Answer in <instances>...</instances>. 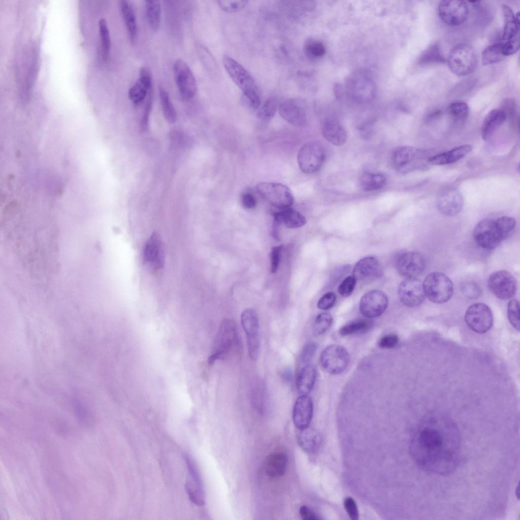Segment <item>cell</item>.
<instances>
[{
  "instance_id": "obj_24",
  "label": "cell",
  "mask_w": 520,
  "mask_h": 520,
  "mask_svg": "<svg viewBox=\"0 0 520 520\" xmlns=\"http://www.w3.org/2000/svg\"><path fill=\"white\" fill-rule=\"evenodd\" d=\"M464 205L463 197L457 189H451L444 191L437 199V206L439 211L443 215L452 216L459 213Z\"/></svg>"
},
{
  "instance_id": "obj_8",
  "label": "cell",
  "mask_w": 520,
  "mask_h": 520,
  "mask_svg": "<svg viewBox=\"0 0 520 520\" xmlns=\"http://www.w3.org/2000/svg\"><path fill=\"white\" fill-rule=\"evenodd\" d=\"M326 153L322 146L316 142L303 145L297 156L298 164L302 172L307 174L317 172L322 166Z\"/></svg>"
},
{
  "instance_id": "obj_33",
  "label": "cell",
  "mask_w": 520,
  "mask_h": 520,
  "mask_svg": "<svg viewBox=\"0 0 520 520\" xmlns=\"http://www.w3.org/2000/svg\"><path fill=\"white\" fill-rule=\"evenodd\" d=\"M316 371L314 366L305 365L300 370L296 381V388L300 395H308L312 390L316 380Z\"/></svg>"
},
{
  "instance_id": "obj_35",
  "label": "cell",
  "mask_w": 520,
  "mask_h": 520,
  "mask_svg": "<svg viewBox=\"0 0 520 520\" xmlns=\"http://www.w3.org/2000/svg\"><path fill=\"white\" fill-rule=\"evenodd\" d=\"M120 5L129 39L131 43L134 44L137 34V20L134 9L128 1H121Z\"/></svg>"
},
{
  "instance_id": "obj_53",
  "label": "cell",
  "mask_w": 520,
  "mask_h": 520,
  "mask_svg": "<svg viewBox=\"0 0 520 520\" xmlns=\"http://www.w3.org/2000/svg\"><path fill=\"white\" fill-rule=\"evenodd\" d=\"M461 289L463 294L470 299H476L479 297L481 294V289L479 286L472 281L464 283Z\"/></svg>"
},
{
  "instance_id": "obj_61",
  "label": "cell",
  "mask_w": 520,
  "mask_h": 520,
  "mask_svg": "<svg viewBox=\"0 0 520 520\" xmlns=\"http://www.w3.org/2000/svg\"><path fill=\"white\" fill-rule=\"evenodd\" d=\"M281 379L285 382H289L292 378V372L290 368H286L283 369L280 373Z\"/></svg>"
},
{
  "instance_id": "obj_39",
  "label": "cell",
  "mask_w": 520,
  "mask_h": 520,
  "mask_svg": "<svg viewBox=\"0 0 520 520\" xmlns=\"http://www.w3.org/2000/svg\"><path fill=\"white\" fill-rule=\"evenodd\" d=\"M159 96L163 114L165 119L170 123H174L177 119L176 110L170 100L168 92L161 86L159 87Z\"/></svg>"
},
{
  "instance_id": "obj_41",
  "label": "cell",
  "mask_w": 520,
  "mask_h": 520,
  "mask_svg": "<svg viewBox=\"0 0 520 520\" xmlns=\"http://www.w3.org/2000/svg\"><path fill=\"white\" fill-rule=\"evenodd\" d=\"M504 57L501 43H496L489 45L483 50L481 54V62L483 65L492 64L500 61Z\"/></svg>"
},
{
  "instance_id": "obj_19",
  "label": "cell",
  "mask_w": 520,
  "mask_h": 520,
  "mask_svg": "<svg viewBox=\"0 0 520 520\" xmlns=\"http://www.w3.org/2000/svg\"><path fill=\"white\" fill-rule=\"evenodd\" d=\"M187 466V475L185 483L186 491L190 500L197 505L204 504V493L201 479L196 466L187 456L185 457Z\"/></svg>"
},
{
  "instance_id": "obj_13",
  "label": "cell",
  "mask_w": 520,
  "mask_h": 520,
  "mask_svg": "<svg viewBox=\"0 0 520 520\" xmlns=\"http://www.w3.org/2000/svg\"><path fill=\"white\" fill-rule=\"evenodd\" d=\"M490 290L497 298L507 300L512 298L517 289L515 277L506 270H499L492 273L488 280Z\"/></svg>"
},
{
  "instance_id": "obj_21",
  "label": "cell",
  "mask_w": 520,
  "mask_h": 520,
  "mask_svg": "<svg viewBox=\"0 0 520 520\" xmlns=\"http://www.w3.org/2000/svg\"><path fill=\"white\" fill-rule=\"evenodd\" d=\"M379 261L374 256H367L359 260L354 266L352 276L356 281L367 283L382 275Z\"/></svg>"
},
{
  "instance_id": "obj_9",
  "label": "cell",
  "mask_w": 520,
  "mask_h": 520,
  "mask_svg": "<svg viewBox=\"0 0 520 520\" xmlns=\"http://www.w3.org/2000/svg\"><path fill=\"white\" fill-rule=\"evenodd\" d=\"M350 356L347 349L338 344L326 347L320 356L322 368L328 373L337 375L343 372L347 367Z\"/></svg>"
},
{
  "instance_id": "obj_51",
  "label": "cell",
  "mask_w": 520,
  "mask_h": 520,
  "mask_svg": "<svg viewBox=\"0 0 520 520\" xmlns=\"http://www.w3.org/2000/svg\"><path fill=\"white\" fill-rule=\"evenodd\" d=\"M218 5L220 8L226 12H235L242 9L246 5L247 1H218Z\"/></svg>"
},
{
  "instance_id": "obj_17",
  "label": "cell",
  "mask_w": 520,
  "mask_h": 520,
  "mask_svg": "<svg viewBox=\"0 0 520 520\" xmlns=\"http://www.w3.org/2000/svg\"><path fill=\"white\" fill-rule=\"evenodd\" d=\"M401 302L409 307L420 305L426 297L422 282L416 278H407L402 281L398 288Z\"/></svg>"
},
{
  "instance_id": "obj_52",
  "label": "cell",
  "mask_w": 520,
  "mask_h": 520,
  "mask_svg": "<svg viewBox=\"0 0 520 520\" xmlns=\"http://www.w3.org/2000/svg\"><path fill=\"white\" fill-rule=\"evenodd\" d=\"M356 282V280L353 276L347 277L338 286V292L343 297L349 296L355 287Z\"/></svg>"
},
{
  "instance_id": "obj_11",
  "label": "cell",
  "mask_w": 520,
  "mask_h": 520,
  "mask_svg": "<svg viewBox=\"0 0 520 520\" xmlns=\"http://www.w3.org/2000/svg\"><path fill=\"white\" fill-rule=\"evenodd\" d=\"M439 18L445 24L451 26L464 23L469 15L468 6L464 1H441L438 6Z\"/></svg>"
},
{
  "instance_id": "obj_1",
  "label": "cell",
  "mask_w": 520,
  "mask_h": 520,
  "mask_svg": "<svg viewBox=\"0 0 520 520\" xmlns=\"http://www.w3.org/2000/svg\"><path fill=\"white\" fill-rule=\"evenodd\" d=\"M461 448V434L454 421L443 415L430 414L418 425L410 451L416 464L424 471L447 476L458 467Z\"/></svg>"
},
{
  "instance_id": "obj_27",
  "label": "cell",
  "mask_w": 520,
  "mask_h": 520,
  "mask_svg": "<svg viewBox=\"0 0 520 520\" xmlns=\"http://www.w3.org/2000/svg\"><path fill=\"white\" fill-rule=\"evenodd\" d=\"M288 464L287 455L282 452H274L269 454L264 463L266 475L271 479H278L284 475Z\"/></svg>"
},
{
  "instance_id": "obj_56",
  "label": "cell",
  "mask_w": 520,
  "mask_h": 520,
  "mask_svg": "<svg viewBox=\"0 0 520 520\" xmlns=\"http://www.w3.org/2000/svg\"><path fill=\"white\" fill-rule=\"evenodd\" d=\"M282 249V245L276 246L271 249L270 259L271 272L272 273H276L278 270Z\"/></svg>"
},
{
  "instance_id": "obj_25",
  "label": "cell",
  "mask_w": 520,
  "mask_h": 520,
  "mask_svg": "<svg viewBox=\"0 0 520 520\" xmlns=\"http://www.w3.org/2000/svg\"><path fill=\"white\" fill-rule=\"evenodd\" d=\"M313 411L311 399L308 395H300L296 400L292 410V420L296 428L299 430L308 427Z\"/></svg>"
},
{
  "instance_id": "obj_23",
  "label": "cell",
  "mask_w": 520,
  "mask_h": 520,
  "mask_svg": "<svg viewBox=\"0 0 520 520\" xmlns=\"http://www.w3.org/2000/svg\"><path fill=\"white\" fill-rule=\"evenodd\" d=\"M280 115L290 124L296 126H304L306 123V115L301 104L295 99H286L278 106Z\"/></svg>"
},
{
  "instance_id": "obj_6",
  "label": "cell",
  "mask_w": 520,
  "mask_h": 520,
  "mask_svg": "<svg viewBox=\"0 0 520 520\" xmlns=\"http://www.w3.org/2000/svg\"><path fill=\"white\" fill-rule=\"evenodd\" d=\"M422 283L426 297L434 303H445L453 295V286L451 280L441 272L429 274Z\"/></svg>"
},
{
  "instance_id": "obj_46",
  "label": "cell",
  "mask_w": 520,
  "mask_h": 520,
  "mask_svg": "<svg viewBox=\"0 0 520 520\" xmlns=\"http://www.w3.org/2000/svg\"><path fill=\"white\" fill-rule=\"evenodd\" d=\"M495 223L503 240L511 235L516 224L515 220L508 216L500 217L495 220Z\"/></svg>"
},
{
  "instance_id": "obj_54",
  "label": "cell",
  "mask_w": 520,
  "mask_h": 520,
  "mask_svg": "<svg viewBox=\"0 0 520 520\" xmlns=\"http://www.w3.org/2000/svg\"><path fill=\"white\" fill-rule=\"evenodd\" d=\"M336 300V295L333 292H329L323 295L317 302V307L321 310H327L332 308Z\"/></svg>"
},
{
  "instance_id": "obj_14",
  "label": "cell",
  "mask_w": 520,
  "mask_h": 520,
  "mask_svg": "<svg viewBox=\"0 0 520 520\" xmlns=\"http://www.w3.org/2000/svg\"><path fill=\"white\" fill-rule=\"evenodd\" d=\"M473 236L479 246L488 250L496 248L503 240L495 220L488 218L477 224L474 229Z\"/></svg>"
},
{
  "instance_id": "obj_31",
  "label": "cell",
  "mask_w": 520,
  "mask_h": 520,
  "mask_svg": "<svg viewBox=\"0 0 520 520\" xmlns=\"http://www.w3.org/2000/svg\"><path fill=\"white\" fill-rule=\"evenodd\" d=\"M472 146L462 145L447 152L430 157L428 162L436 165H444L453 163L461 159L472 150Z\"/></svg>"
},
{
  "instance_id": "obj_43",
  "label": "cell",
  "mask_w": 520,
  "mask_h": 520,
  "mask_svg": "<svg viewBox=\"0 0 520 520\" xmlns=\"http://www.w3.org/2000/svg\"><path fill=\"white\" fill-rule=\"evenodd\" d=\"M278 107L277 99L274 97L270 98L261 107L257 116L261 121L268 122L274 116Z\"/></svg>"
},
{
  "instance_id": "obj_10",
  "label": "cell",
  "mask_w": 520,
  "mask_h": 520,
  "mask_svg": "<svg viewBox=\"0 0 520 520\" xmlns=\"http://www.w3.org/2000/svg\"><path fill=\"white\" fill-rule=\"evenodd\" d=\"M241 324L246 334L248 353L251 360H257L259 349V319L252 309H246L241 315Z\"/></svg>"
},
{
  "instance_id": "obj_40",
  "label": "cell",
  "mask_w": 520,
  "mask_h": 520,
  "mask_svg": "<svg viewBox=\"0 0 520 520\" xmlns=\"http://www.w3.org/2000/svg\"><path fill=\"white\" fill-rule=\"evenodd\" d=\"M469 107L463 101H455L451 103L447 108V112L451 118L457 123H462L468 118L469 114Z\"/></svg>"
},
{
  "instance_id": "obj_49",
  "label": "cell",
  "mask_w": 520,
  "mask_h": 520,
  "mask_svg": "<svg viewBox=\"0 0 520 520\" xmlns=\"http://www.w3.org/2000/svg\"><path fill=\"white\" fill-rule=\"evenodd\" d=\"M501 110L504 113L506 118H509L514 124H516L517 118V106L515 101L511 99L505 100L502 105Z\"/></svg>"
},
{
  "instance_id": "obj_36",
  "label": "cell",
  "mask_w": 520,
  "mask_h": 520,
  "mask_svg": "<svg viewBox=\"0 0 520 520\" xmlns=\"http://www.w3.org/2000/svg\"><path fill=\"white\" fill-rule=\"evenodd\" d=\"M446 62V60L442 54L438 42H434L428 46L418 59V64L422 67L444 63Z\"/></svg>"
},
{
  "instance_id": "obj_18",
  "label": "cell",
  "mask_w": 520,
  "mask_h": 520,
  "mask_svg": "<svg viewBox=\"0 0 520 520\" xmlns=\"http://www.w3.org/2000/svg\"><path fill=\"white\" fill-rule=\"evenodd\" d=\"M425 268V259L420 253L416 251L402 254L396 262L398 273L407 278H415L422 273Z\"/></svg>"
},
{
  "instance_id": "obj_44",
  "label": "cell",
  "mask_w": 520,
  "mask_h": 520,
  "mask_svg": "<svg viewBox=\"0 0 520 520\" xmlns=\"http://www.w3.org/2000/svg\"><path fill=\"white\" fill-rule=\"evenodd\" d=\"M371 322L367 320H359L348 323L339 330V334L343 336L356 333H364L371 327Z\"/></svg>"
},
{
  "instance_id": "obj_7",
  "label": "cell",
  "mask_w": 520,
  "mask_h": 520,
  "mask_svg": "<svg viewBox=\"0 0 520 520\" xmlns=\"http://www.w3.org/2000/svg\"><path fill=\"white\" fill-rule=\"evenodd\" d=\"M259 195L271 206L278 209L289 208L294 198L291 191L285 185L271 182H259L256 185Z\"/></svg>"
},
{
  "instance_id": "obj_45",
  "label": "cell",
  "mask_w": 520,
  "mask_h": 520,
  "mask_svg": "<svg viewBox=\"0 0 520 520\" xmlns=\"http://www.w3.org/2000/svg\"><path fill=\"white\" fill-rule=\"evenodd\" d=\"M333 318L328 313H321L318 314L314 321L313 326V334L314 336H319L325 333L332 323Z\"/></svg>"
},
{
  "instance_id": "obj_16",
  "label": "cell",
  "mask_w": 520,
  "mask_h": 520,
  "mask_svg": "<svg viewBox=\"0 0 520 520\" xmlns=\"http://www.w3.org/2000/svg\"><path fill=\"white\" fill-rule=\"evenodd\" d=\"M386 295L379 290H372L365 293L360 302V310L366 317L372 318L382 314L388 306Z\"/></svg>"
},
{
  "instance_id": "obj_26",
  "label": "cell",
  "mask_w": 520,
  "mask_h": 520,
  "mask_svg": "<svg viewBox=\"0 0 520 520\" xmlns=\"http://www.w3.org/2000/svg\"><path fill=\"white\" fill-rule=\"evenodd\" d=\"M152 79L150 72L146 67L140 69L138 80L129 89V99L135 104L142 102L151 90Z\"/></svg>"
},
{
  "instance_id": "obj_42",
  "label": "cell",
  "mask_w": 520,
  "mask_h": 520,
  "mask_svg": "<svg viewBox=\"0 0 520 520\" xmlns=\"http://www.w3.org/2000/svg\"><path fill=\"white\" fill-rule=\"evenodd\" d=\"M100 35L101 41L102 52L103 59L106 61L109 57L111 47L110 35L106 20L101 18L99 21Z\"/></svg>"
},
{
  "instance_id": "obj_15",
  "label": "cell",
  "mask_w": 520,
  "mask_h": 520,
  "mask_svg": "<svg viewBox=\"0 0 520 520\" xmlns=\"http://www.w3.org/2000/svg\"><path fill=\"white\" fill-rule=\"evenodd\" d=\"M173 72L176 84L182 96L193 98L197 91V84L188 65L182 59H177L173 66Z\"/></svg>"
},
{
  "instance_id": "obj_32",
  "label": "cell",
  "mask_w": 520,
  "mask_h": 520,
  "mask_svg": "<svg viewBox=\"0 0 520 520\" xmlns=\"http://www.w3.org/2000/svg\"><path fill=\"white\" fill-rule=\"evenodd\" d=\"M274 221L279 225L283 224L290 229L299 228L305 225L307 220L301 213L291 208L282 209L273 214Z\"/></svg>"
},
{
  "instance_id": "obj_47",
  "label": "cell",
  "mask_w": 520,
  "mask_h": 520,
  "mask_svg": "<svg viewBox=\"0 0 520 520\" xmlns=\"http://www.w3.org/2000/svg\"><path fill=\"white\" fill-rule=\"evenodd\" d=\"M507 317L511 325L517 331H519V306L515 299L510 300L507 305Z\"/></svg>"
},
{
  "instance_id": "obj_58",
  "label": "cell",
  "mask_w": 520,
  "mask_h": 520,
  "mask_svg": "<svg viewBox=\"0 0 520 520\" xmlns=\"http://www.w3.org/2000/svg\"><path fill=\"white\" fill-rule=\"evenodd\" d=\"M152 107V96L151 91L149 92V95L148 96L147 102L145 106L144 114L141 120V126L142 128L145 130L147 128L148 121L149 119V114L151 111Z\"/></svg>"
},
{
  "instance_id": "obj_55",
  "label": "cell",
  "mask_w": 520,
  "mask_h": 520,
  "mask_svg": "<svg viewBox=\"0 0 520 520\" xmlns=\"http://www.w3.org/2000/svg\"><path fill=\"white\" fill-rule=\"evenodd\" d=\"M399 341V337L396 334H390L382 337L378 344L381 348L391 349L396 346Z\"/></svg>"
},
{
  "instance_id": "obj_62",
  "label": "cell",
  "mask_w": 520,
  "mask_h": 520,
  "mask_svg": "<svg viewBox=\"0 0 520 520\" xmlns=\"http://www.w3.org/2000/svg\"><path fill=\"white\" fill-rule=\"evenodd\" d=\"M442 114V110L440 109H435L430 111L426 116L427 120H434L439 117Z\"/></svg>"
},
{
  "instance_id": "obj_22",
  "label": "cell",
  "mask_w": 520,
  "mask_h": 520,
  "mask_svg": "<svg viewBox=\"0 0 520 520\" xmlns=\"http://www.w3.org/2000/svg\"><path fill=\"white\" fill-rule=\"evenodd\" d=\"M348 90L350 96L357 102L367 103L374 96V85L365 76L356 75L348 82Z\"/></svg>"
},
{
  "instance_id": "obj_30",
  "label": "cell",
  "mask_w": 520,
  "mask_h": 520,
  "mask_svg": "<svg viewBox=\"0 0 520 520\" xmlns=\"http://www.w3.org/2000/svg\"><path fill=\"white\" fill-rule=\"evenodd\" d=\"M506 116L501 109L490 111L483 119L481 135L483 140L489 139L506 120Z\"/></svg>"
},
{
  "instance_id": "obj_38",
  "label": "cell",
  "mask_w": 520,
  "mask_h": 520,
  "mask_svg": "<svg viewBox=\"0 0 520 520\" xmlns=\"http://www.w3.org/2000/svg\"><path fill=\"white\" fill-rule=\"evenodd\" d=\"M386 183L385 177L381 174L367 173L360 179V184L366 191H370L382 188Z\"/></svg>"
},
{
  "instance_id": "obj_3",
  "label": "cell",
  "mask_w": 520,
  "mask_h": 520,
  "mask_svg": "<svg viewBox=\"0 0 520 520\" xmlns=\"http://www.w3.org/2000/svg\"><path fill=\"white\" fill-rule=\"evenodd\" d=\"M239 344V333L236 322L231 319H223L219 327L208 363L212 365L216 360L226 358L237 349Z\"/></svg>"
},
{
  "instance_id": "obj_59",
  "label": "cell",
  "mask_w": 520,
  "mask_h": 520,
  "mask_svg": "<svg viewBox=\"0 0 520 520\" xmlns=\"http://www.w3.org/2000/svg\"><path fill=\"white\" fill-rule=\"evenodd\" d=\"M241 202L243 207L247 209H251L255 208L256 204V201L254 197L249 192H246L243 194Z\"/></svg>"
},
{
  "instance_id": "obj_57",
  "label": "cell",
  "mask_w": 520,
  "mask_h": 520,
  "mask_svg": "<svg viewBox=\"0 0 520 520\" xmlns=\"http://www.w3.org/2000/svg\"><path fill=\"white\" fill-rule=\"evenodd\" d=\"M344 506L350 518L353 520L359 518V511L356 504L351 497H347L344 500Z\"/></svg>"
},
{
  "instance_id": "obj_12",
  "label": "cell",
  "mask_w": 520,
  "mask_h": 520,
  "mask_svg": "<svg viewBox=\"0 0 520 520\" xmlns=\"http://www.w3.org/2000/svg\"><path fill=\"white\" fill-rule=\"evenodd\" d=\"M465 320L472 330L479 334H483L492 328L493 316L488 306L478 303L468 307L465 315Z\"/></svg>"
},
{
  "instance_id": "obj_37",
  "label": "cell",
  "mask_w": 520,
  "mask_h": 520,
  "mask_svg": "<svg viewBox=\"0 0 520 520\" xmlns=\"http://www.w3.org/2000/svg\"><path fill=\"white\" fill-rule=\"evenodd\" d=\"M145 11L147 21L152 30L157 31L160 25V4L158 1H146Z\"/></svg>"
},
{
  "instance_id": "obj_2",
  "label": "cell",
  "mask_w": 520,
  "mask_h": 520,
  "mask_svg": "<svg viewBox=\"0 0 520 520\" xmlns=\"http://www.w3.org/2000/svg\"><path fill=\"white\" fill-rule=\"evenodd\" d=\"M224 68L235 84L241 90L248 107L257 109L261 105L258 88L253 78L239 62L228 55L222 58Z\"/></svg>"
},
{
  "instance_id": "obj_48",
  "label": "cell",
  "mask_w": 520,
  "mask_h": 520,
  "mask_svg": "<svg viewBox=\"0 0 520 520\" xmlns=\"http://www.w3.org/2000/svg\"><path fill=\"white\" fill-rule=\"evenodd\" d=\"M305 51L310 56L319 57L324 54L326 48L321 42L314 40H310L307 41L305 44Z\"/></svg>"
},
{
  "instance_id": "obj_60",
  "label": "cell",
  "mask_w": 520,
  "mask_h": 520,
  "mask_svg": "<svg viewBox=\"0 0 520 520\" xmlns=\"http://www.w3.org/2000/svg\"><path fill=\"white\" fill-rule=\"evenodd\" d=\"M300 514L304 520H317L316 515L306 506H302L299 510Z\"/></svg>"
},
{
  "instance_id": "obj_5",
  "label": "cell",
  "mask_w": 520,
  "mask_h": 520,
  "mask_svg": "<svg viewBox=\"0 0 520 520\" xmlns=\"http://www.w3.org/2000/svg\"><path fill=\"white\" fill-rule=\"evenodd\" d=\"M428 155V153L424 149L411 146H401L394 151L392 164L398 172L406 174L424 168L425 160L430 157Z\"/></svg>"
},
{
  "instance_id": "obj_20",
  "label": "cell",
  "mask_w": 520,
  "mask_h": 520,
  "mask_svg": "<svg viewBox=\"0 0 520 520\" xmlns=\"http://www.w3.org/2000/svg\"><path fill=\"white\" fill-rule=\"evenodd\" d=\"M143 257L144 263L152 269L158 270L163 267V247L157 233H152L146 241L144 246Z\"/></svg>"
},
{
  "instance_id": "obj_28",
  "label": "cell",
  "mask_w": 520,
  "mask_h": 520,
  "mask_svg": "<svg viewBox=\"0 0 520 520\" xmlns=\"http://www.w3.org/2000/svg\"><path fill=\"white\" fill-rule=\"evenodd\" d=\"M324 138L331 144L340 146L344 144L347 135L342 125L337 120L331 118L326 120L322 126Z\"/></svg>"
},
{
  "instance_id": "obj_4",
  "label": "cell",
  "mask_w": 520,
  "mask_h": 520,
  "mask_svg": "<svg viewBox=\"0 0 520 520\" xmlns=\"http://www.w3.org/2000/svg\"><path fill=\"white\" fill-rule=\"evenodd\" d=\"M446 62L453 74L459 76H465L472 73L476 69L477 55L472 46L466 43H460L452 48Z\"/></svg>"
},
{
  "instance_id": "obj_34",
  "label": "cell",
  "mask_w": 520,
  "mask_h": 520,
  "mask_svg": "<svg viewBox=\"0 0 520 520\" xmlns=\"http://www.w3.org/2000/svg\"><path fill=\"white\" fill-rule=\"evenodd\" d=\"M297 438L300 447L308 453L316 452L320 445L321 437L319 433L308 427L300 430Z\"/></svg>"
},
{
  "instance_id": "obj_50",
  "label": "cell",
  "mask_w": 520,
  "mask_h": 520,
  "mask_svg": "<svg viewBox=\"0 0 520 520\" xmlns=\"http://www.w3.org/2000/svg\"><path fill=\"white\" fill-rule=\"evenodd\" d=\"M318 348V345L313 341L308 342L304 346L300 355V359L304 365L309 364L314 358Z\"/></svg>"
},
{
  "instance_id": "obj_29",
  "label": "cell",
  "mask_w": 520,
  "mask_h": 520,
  "mask_svg": "<svg viewBox=\"0 0 520 520\" xmlns=\"http://www.w3.org/2000/svg\"><path fill=\"white\" fill-rule=\"evenodd\" d=\"M502 11L504 16V26L501 42L519 40V22L515 15L508 6L503 4Z\"/></svg>"
}]
</instances>
